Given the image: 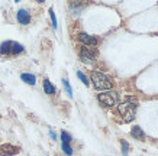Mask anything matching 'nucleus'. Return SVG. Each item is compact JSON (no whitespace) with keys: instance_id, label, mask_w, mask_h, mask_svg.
I'll return each instance as SVG.
<instances>
[{"instance_id":"1","label":"nucleus","mask_w":158,"mask_h":156,"mask_svg":"<svg viewBox=\"0 0 158 156\" xmlns=\"http://www.w3.org/2000/svg\"><path fill=\"white\" fill-rule=\"evenodd\" d=\"M91 82H93V85L96 87L97 90H110L113 87V82H112L109 77L99 71L91 72Z\"/></svg>"},{"instance_id":"2","label":"nucleus","mask_w":158,"mask_h":156,"mask_svg":"<svg viewBox=\"0 0 158 156\" xmlns=\"http://www.w3.org/2000/svg\"><path fill=\"white\" fill-rule=\"evenodd\" d=\"M118 113L125 117V122H129L132 120L136 113V104L135 103H131V101H123L118 106Z\"/></svg>"},{"instance_id":"3","label":"nucleus","mask_w":158,"mask_h":156,"mask_svg":"<svg viewBox=\"0 0 158 156\" xmlns=\"http://www.w3.org/2000/svg\"><path fill=\"white\" fill-rule=\"evenodd\" d=\"M97 100L106 107H113L118 103V94L113 91H106V93H102L97 95Z\"/></svg>"},{"instance_id":"4","label":"nucleus","mask_w":158,"mask_h":156,"mask_svg":"<svg viewBox=\"0 0 158 156\" xmlns=\"http://www.w3.org/2000/svg\"><path fill=\"white\" fill-rule=\"evenodd\" d=\"M78 54H80L81 61L86 62V64H91V62H94V59H96V52L91 51L90 48H87V46H81Z\"/></svg>"},{"instance_id":"5","label":"nucleus","mask_w":158,"mask_h":156,"mask_svg":"<svg viewBox=\"0 0 158 156\" xmlns=\"http://www.w3.org/2000/svg\"><path fill=\"white\" fill-rule=\"evenodd\" d=\"M78 41L84 43V46H96L97 42H99L96 36H91L89 33H80L78 35Z\"/></svg>"},{"instance_id":"6","label":"nucleus","mask_w":158,"mask_h":156,"mask_svg":"<svg viewBox=\"0 0 158 156\" xmlns=\"http://www.w3.org/2000/svg\"><path fill=\"white\" fill-rule=\"evenodd\" d=\"M19 152V147L12 146V145H3L0 146V156H12Z\"/></svg>"},{"instance_id":"7","label":"nucleus","mask_w":158,"mask_h":156,"mask_svg":"<svg viewBox=\"0 0 158 156\" xmlns=\"http://www.w3.org/2000/svg\"><path fill=\"white\" fill-rule=\"evenodd\" d=\"M16 19H18V22H19L20 25H29V22H31V14H29L28 10L20 9L19 12L16 13Z\"/></svg>"},{"instance_id":"8","label":"nucleus","mask_w":158,"mask_h":156,"mask_svg":"<svg viewBox=\"0 0 158 156\" xmlns=\"http://www.w3.org/2000/svg\"><path fill=\"white\" fill-rule=\"evenodd\" d=\"M131 134H132V137H134V139H136V140H144V139H145L144 130L139 127V126H134V129L131 130Z\"/></svg>"},{"instance_id":"9","label":"nucleus","mask_w":158,"mask_h":156,"mask_svg":"<svg viewBox=\"0 0 158 156\" xmlns=\"http://www.w3.org/2000/svg\"><path fill=\"white\" fill-rule=\"evenodd\" d=\"M20 78H22V81H25V82L29 85H34L35 82H36V77H35L34 74H22Z\"/></svg>"},{"instance_id":"10","label":"nucleus","mask_w":158,"mask_h":156,"mask_svg":"<svg viewBox=\"0 0 158 156\" xmlns=\"http://www.w3.org/2000/svg\"><path fill=\"white\" fill-rule=\"evenodd\" d=\"M44 90H45V93H47V94H49V95L55 94V87L51 84V81H49V80L44 81Z\"/></svg>"},{"instance_id":"11","label":"nucleus","mask_w":158,"mask_h":156,"mask_svg":"<svg viewBox=\"0 0 158 156\" xmlns=\"http://www.w3.org/2000/svg\"><path fill=\"white\" fill-rule=\"evenodd\" d=\"M25 51V48L20 45V43H18V42H12V45H10V52L12 54H22V52Z\"/></svg>"},{"instance_id":"12","label":"nucleus","mask_w":158,"mask_h":156,"mask_svg":"<svg viewBox=\"0 0 158 156\" xmlns=\"http://www.w3.org/2000/svg\"><path fill=\"white\" fill-rule=\"evenodd\" d=\"M10 45H12L10 41H6V42L2 43V45H0V54H2V55L10 54Z\"/></svg>"},{"instance_id":"13","label":"nucleus","mask_w":158,"mask_h":156,"mask_svg":"<svg viewBox=\"0 0 158 156\" xmlns=\"http://www.w3.org/2000/svg\"><path fill=\"white\" fill-rule=\"evenodd\" d=\"M61 140H62V143H67V145H70V142L73 140V137H71V134H70V133L62 132L61 133Z\"/></svg>"},{"instance_id":"14","label":"nucleus","mask_w":158,"mask_h":156,"mask_svg":"<svg viewBox=\"0 0 158 156\" xmlns=\"http://www.w3.org/2000/svg\"><path fill=\"white\" fill-rule=\"evenodd\" d=\"M62 85H64V88H65V91H67V94L70 95V97H73V90H71V85H70V82H68L67 78H64L62 80Z\"/></svg>"},{"instance_id":"15","label":"nucleus","mask_w":158,"mask_h":156,"mask_svg":"<svg viewBox=\"0 0 158 156\" xmlns=\"http://www.w3.org/2000/svg\"><path fill=\"white\" fill-rule=\"evenodd\" d=\"M61 149H62V152L65 153V155H73V147L70 146V145H67V143H62L61 145Z\"/></svg>"},{"instance_id":"16","label":"nucleus","mask_w":158,"mask_h":156,"mask_svg":"<svg viewBox=\"0 0 158 156\" xmlns=\"http://www.w3.org/2000/svg\"><path fill=\"white\" fill-rule=\"evenodd\" d=\"M77 77H78V78L83 81V84H84V85H89V84H90V82H89V78H87V77L84 75L81 71H77Z\"/></svg>"},{"instance_id":"17","label":"nucleus","mask_w":158,"mask_h":156,"mask_svg":"<svg viewBox=\"0 0 158 156\" xmlns=\"http://www.w3.org/2000/svg\"><path fill=\"white\" fill-rule=\"evenodd\" d=\"M120 145H122V153H123V156H128V149H129V146H128L126 140H120Z\"/></svg>"},{"instance_id":"18","label":"nucleus","mask_w":158,"mask_h":156,"mask_svg":"<svg viewBox=\"0 0 158 156\" xmlns=\"http://www.w3.org/2000/svg\"><path fill=\"white\" fill-rule=\"evenodd\" d=\"M49 16H51V20H52V28L54 29H57V18H55V13H54V10L52 9H49Z\"/></svg>"},{"instance_id":"19","label":"nucleus","mask_w":158,"mask_h":156,"mask_svg":"<svg viewBox=\"0 0 158 156\" xmlns=\"http://www.w3.org/2000/svg\"><path fill=\"white\" fill-rule=\"evenodd\" d=\"M49 136L52 137L54 140H55V139H57V136H55V133H54V132H52V130H51V132H49Z\"/></svg>"}]
</instances>
